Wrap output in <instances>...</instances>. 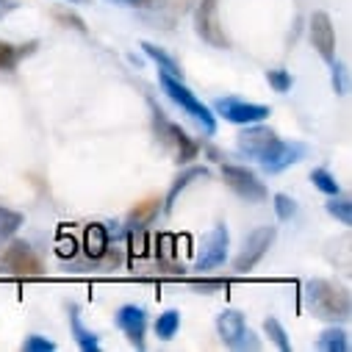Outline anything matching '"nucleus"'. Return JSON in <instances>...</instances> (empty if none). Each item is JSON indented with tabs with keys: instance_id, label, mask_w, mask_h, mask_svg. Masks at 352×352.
Returning <instances> with one entry per match:
<instances>
[{
	"instance_id": "obj_3",
	"label": "nucleus",
	"mask_w": 352,
	"mask_h": 352,
	"mask_svg": "<svg viewBox=\"0 0 352 352\" xmlns=\"http://www.w3.org/2000/svg\"><path fill=\"white\" fill-rule=\"evenodd\" d=\"M153 125H155V133H158L161 144L175 153V161H178V164H192V161L200 155V144H197L181 125L169 122V120L164 117V111H161L155 103H153Z\"/></svg>"
},
{
	"instance_id": "obj_29",
	"label": "nucleus",
	"mask_w": 352,
	"mask_h": 352,
	"mask_svg": "<svg viewBox=\"0 0 352 352\" xmlns=\"http://www.w3.org/2000/svg\"><path fill=\"white\" fill-rule=\"evenodd\" d=\"M23 349L25 352H56V341H50V338H45V336H28L25 341H23Z\"/></svg>"
},
{
	"instance_id": "obj_34",
	"label": "nucleus",
	"mask_w": 352,
	"mask_h": 352,
	"mask_svg": "<svg viewBox=\"0 0 352 352\" xmlns=\"http://www.w3.org/2000/svg\"><path fill=\"white\" fill-rule=\"evenodd\" d=\"M330 69H333V89H336V95H346V80H344V67H341L338 61H333V64H330Z\"/></svg>"
},
{
	"instance_id": "obj_21",
	"label": "nucleus",
	"mask_w": 352,
	"mask_h": 352,
	"mask_svg": "<svg viewBox=\"0 0 352 352\" xmlns=\"http://www.w3.org/2000/svg\"><path fill=\"white\" fill-rule=\"evenodd\" d=\"M155 336L161 338V341H169L175 333L181 330V314L178 311H164V314H158V319H155Z\"/></svg>"
},
{
	"instance_id": "obj_30",
	"label": "nucleus",
	"mask_w": 352,
	"mask_h": 352,
	"mask_svg": "<svg viewBox=\"0 0 352 352\" xmlns=\"http://www.w3.org/2000/svg\"><path fill=\"white\" fill-rule=\"evenodd\" d=\"M20 64V56H17V47L0 39V69H14Z\"/></svg>"
},
{
	"instance_id": "obj_9",
	"label": "nucleus",
	"mask_w": 352,
	"mask_h": 352,
	"mask_svg": "<svg viewBox=\"0 0 352 352\" xmlns=\"http://www.w3.org/2000/svg\"><path fill=\"white\" fill-rule=\"evenodd\" d=\"M278 142V133L270 128V125H261V122H252V125H244L236 136V147L241 155L252 158V161H261L267 155Z\"/></svg>"
},
{
	"instance_id": "obj_12",
	"label": "nucleus",
	"mask_w": 352,
	"mask_h": 352,
	"mask_svg": "<svg viewBox=\"0 0 352 352\" xmlns=\"http://www.w3.org/2000/svg\"><path fill=\"white\" fill-rule=\"evenodd\" d=\"M114 324L125 333V338L131 341V346L136 349H144L147 341V311L142 305H120L117 314H114Z\"/></svg>"
},
{
	"instance_id": "obj_37",
	"label": "nucleus",
	"mask_w": 352,
	"mask_h": 352,
	"mask_svg": "<svg viewBox=\"0 0 352 352\" xmlns=\"http://www.w3.org/2000/svg\"><path fill=\"white\" fill-rule=\"evenodd\" d=\"M14 9H20L17 0H0V20H3L6 14H12Z\"/></svg>"
},
{
	"instance_id": "obj_7",
	"label": "nucleus",
	"mask_w": 352,
	"mask_h": 352,
	"mask_svg": "<svg viewBox=\"0 0 352 352\" xmlns=\"http://www.w3.org/2000/svg\"><path fill=\"white\" fill-rule=\"evenodd\" d=\"M195 31L211 47H219V50L230 47V39H228V34H225V28L219 23V0H197Z\"/></svg>"
},
{
	"instance_id": "obj_11",
	"label": "nucleus",
	"mask_w": 352,
	"mask_h": 352,
	"mask_svg": "<svg viewBox=\"0 0 352 352\" xmlns=\"http://www.w3.org/2000/svg\"><path fill=\"white\" fill-rule=\"evenodd\" d=\"M305 155H308V144L305 142H283V139H278L275 147L263 155L258 164H261V169L267 175H278V172L289 169L292 164H300Z\"/></svg>"
},
{
	"instance_id": "obj_19",
	"label": "nucleus",
	"mask_w": 352,
	"mask_h": 352,
	"mask_svg": "<svg viewBox=\"0 0 352 352\" xmlns=\"http://www.w3.org/2000/svg\"><path fill=\"white\" fill-rule=\"evenodd\" d=\"M319 352H349V336L341 327H327L322 330L319 341H316Z\"/></svg>"
},
{
	"instance_id": "obj_27",
	"label": "nucleus",
	"mask_w": 352,
	"mask_h": 352,
	"mask_svg": "<svg viewBox=\"0 0 352 352\" xmlns=\"http://www.w3.org/2000/svg\"><path fill=\"white\" fill-rule=\"evenodd\" d=\"M53 20L61 23V25H67V28H75V31H80V34L89 31V28H86V23H83V17H78V14L69 12V9H53Z\"/></svg>"
},
{
	"instance_id": "obj_5",
	"label": "nucleus",
	"mask_w": 352,
	"mask_h": 352,
	"mask_svg": "<svg viewBox=\"0 0 352 352\" xmlns=\"http://www.w3.org/2000/svg\"><path fill=\"white\" fill-rule=\"evenodd\" d=\"M275 236H278V230H275V225H263V228H255L247 239H244V247H241V252L233 258V270L239 272V275H247V272H252L258 263H261V258L270 252V247L275 244Z\"/></svg>"
},
{
	"instance_id": "obj_36",
	"label": "nucleus",
	"mask_w": 352,
	"mask_h": 352,
	"mask_svg": "<svg viewBox=\"0 0 352 352\" xmlns=\"http://www.w3.org/2000/svg\"><path fill=\"white\" fill-rule=\"evenodd\" d=\"M120 6H131V9H150L155 6V0H114Z\"/></svg>"
},
{
	"instance_id": "obj_32",
	"label": "nucleus",
	"mask_w": 352,
	"mask_h": 352,
	"mask_svg": "<svg viewBox=\"0 0 352 352\" xmlns=\"http://www.w3.org/2000/svg\"><path fill=\"white\" fill-rule=\"evenodd\" d=\"M75 252H78V241L72 236H61L56 244V255L58 258H75Z\"/></svg>"
},
{
	"instance_id": "obj_40",
	"label": "nucleus",
	"mask_w": 352,
	"mask_h": 352,
	"mask_svg": "<svg viewBox=\"0 0 352 352\" xmlns=\"http://www.w3.org/2000/svg\"><path fill=\"white\" fill-rule=\"evenodd\" d=\"M67 3H89V0H67Z\"/></svg>"
},
{
	"instance_id": "obj_8",
	"label": "nucleus",
	"mask_w": 352,
	"mask_h": 352,
	"mask_svg": "<svg viewBox=\"0 0 352 352\" xmlns=\"http://www.w3.org/2000/svg\"><path fill=\"white\" fill-rule=\"evenodd\" d=\"M214 114H219L225 122H233V125H252V122H263L272 109L263 106V103H250V100H241V98H219L211 109Z\"/></svg>"
},
{
	"instance_id": "obj_10",
	"label": "nucleus",
	"mask_w": 352,
	"mask_h": 352,
	"mask_svg": "<svg viewBox=\"0 0 352 352\" xmlns=\"http://www.w3.org/2000/svg\"><path fill=\"white\" fill-rule=\"evenodd\" d=\"M228 247H230V233L225 225H214V230L206 236V244L195 261V270L200 272H208V270H217L228 261Z\"/></svg>"
},
{
	"instance_id": "obj_6",
	"label": "nucleus",
	"mask_w": 352,
	"mask_h": 352,
	"mask_svg": "<svg viewBox=\"0 0 352 352\" xmlns=\"http://www.w3.org/2000/svg\"><path fill=\"white\" fill-rule=\"evenodd\" d=\"M222 181L230 186V192L247 203H263L270 197L267 186L263 181H258V175L247 166H239V164H225L222 161Z\"/></svg>"
},
{
	"instance_id": "obj_33",
	"label": "nucleus",
	"mask_w": 352,
	"mask_h": 352,
	"mask_svg": "<svg viewBox=\"0 0 352 352\" xmlns=\"http://www.w3.org/2000/svg\"><path fill=\"white\" fill-rule=\"evenodd\" d=\"M236 349L239 352H244V349H250V352H255V349H261V338L247 327L244 333H241V338H239V344H236Z\"/></svg>"
},
{
	"instance_id": "obj_23",
	"label": "nucleus",
	"mask_w": 352,
	"mask_h": 352,
	"mask_svg": "<svg viewBox=\"0 0 352 352\" xmlns=\"http://www.w3.org/2000/svg\"><path fill=\"white\" fill-rule=\"evenodd\" d=\"M25 217L20 211H12L6 206H0V239H12L20 228H23Z\"/></svg>"
},
{
	"instance_id": "obj_1",
	"label": "nucleus",
	"mask_w": 352,
	"mask_h": 352,
	"mask_svg": "<svg viewBox=\"0 0 352 352\" xmlns=\"http://www.w3.org/2000/svg\"><path fill=\"white\" fill-rule=\"evenodd\" d=\"M305 300H308V308L314 311V316H319V319H327V322L349 319V311H352L349 294H346V289H341L330 280H322V278L308 280Z\"/></svg>"
},
{
	"instance_id": "obj_25",
	"label": "nucleus",
	"mask_w": 352,
	"mask_h": 352,
	"mask_svg": "<svg viewBox=\"0 0 352 352\" xmlns=\"http://www.w3.org/2000/svg\"><path fill=\"white\" fill-rule=\"evenodd\" d=\"M327 208V214L333 217V219H338L341 225H352V200H344V197H330V203L324 206Z\"/></svg>"
},
{
	"instance_id": "obj_4",
	"label": "nucleus",
	"mask_w": 352,
	"mask_h": 352,
	"mask_svg": "<svg viewBox=\"0 0 352 352\" xmlns=\"http://www.w3.org/2000/svg\"><path fill=\"white\" fill-rule=\"evenodd\" d=\"M0 272H9L17 278H36L42 275V258L34 252L28 241L12 239L0 252Z\"/></svg>"
},
{
	"instance_id": "obj_35",
	"label": "nucleus",
	"mask_w": 352,
	"mask_h": 352,
	"mask_svg": "<svg viewBox=\"0 0 352 352\" xmlns=\"http://www.w3.org/2000/svg\"><path fill=\"white\" fill-rule=\"evenodd\" d=\"M192 286L200 289V292H206V294H211V292H222V289H228V280H195Z\"/></svg>"
},
{
	"instance_id": "obj_13",
	"label": "nucleus",
	"mask_w": 352,
	"mask_h": 352,
	"mask_svg": "<svg viewBox=\"0 0 352 352\" xmlns=\"http://www.w3.org/2000/svg\"><path fill=\"white\" fill-rule=\"evenodd\" d=\"M311 42L316 47V53L322 56V61L333 64L336 61V31H333V20L327 12H314L311 14Z\"/></svg>"
},
{
	"instance_id": "obj_2",
	"label": "nucleus",
	"mask_w": 352,
	"mask_h": 352,
	"mask_svg": "<svg viewBox=\"0 0 352 352\" xmlns=\"http://www.w3.org/2000/svg\"><path fill=\"white\" fill-rule=\"evenodd\" d=\"M158 83H161V89L166 92V98H169L172 103H178L208 136L217 133V114H214L203 100H197V95L184 83V78H172V75H166V72H158Z\"/></svg>"
},
{
	"instance_id": "obj_18",
	"label": "nucleus",
	"mask_w": 352,
	"mask_h": 352,
	"mask_svg": "<svg viewBox=\"0 0 352 352\" xmlns=\"http://www.w3.org/2000/svg\"><path fill=\"white\" fill-rule=\"evenodd\" d=\"M142 50H144V56L147 58H153L155 61V67H158V72H166V75H172V78H184V69H181V64L175 61L164 47H158V45H153V42H142L139 45Z\"/></svg>"
},
{
	"instance_id": "obj_24",
	"label": "nucleus",
	"mask_w": 352,
	"mask_h": 352,
	"mask_svg": "<svg viewBox=\"0 0 352 352\" xmlns=\"http://www.w3.org/2000/svg\"><path fill=\"white\" fill-rule=\"evenodd\" d=\"M311 184H314L322 195H327V197H336V195L341 192L338 181L333 178V175H330L324 166H319V169H314V172H311Z\"/></svg>"
},
{
	"instance_id": "obj_26",
	"label": "nucleus",
	"mask_w": 352,
	"mask_h": 352,
	"mask_svg": "<svg viewBox=\"0 0 352 352\" xmlns=\"http://www.w3.org/2000/svg\"><path fill=\"white\" fill-rule=\"evenodd\" d=\"M267 80H270L272 89L280 92V95L292 92V86H294V78H292V72H286V69H270V72H267Z\"/></svg>"
},
{
	"instance_id": "obj_15",
	"label": "nucleus",
	"mask_w": 352,
	"mask_h": 352,
	"mask_svg": "<svg viewBox=\"0 0 352 352\" xmlns=\"http://www.w3.org/2000/svg\"><path fill=\"white\" fill-rule=\"evenodd\" d=\"M208 166H186L178 178L172 181V186H169V192H166V200H164V211L169 214L172 208H175V203H178V197H181V192L192 184V181H200V178H208Z\"/></svg>"
},
{
	"instance_id": "obj_17",
	"label": "nucleus",
	"mask_w": 352,
	"mask_h": 352,
	"mask_svg": "<svg viewBox=\"0 0 352 352\" xmlns=\"http://www.w3.org/2000/svg\"><path fill=\"white\" fill-rule=\"evenodd\" d=\"M69 327H72V336H75V341L83 352H100V338H98V333H92L80 322L78 305H69Z\"/></svg>"
},
{
	"instance_id": "obj_22",
	"label": "nucleus",
	"mask_w": 352,
	"mask_h": 352,
	"mask_svg": "<svg viewBox=\"0 0 352 352\" xmlns=\"http://www.w3.org/2000/svg\"><path fill=\"white\" fill-rule=\"evenodd\" d=\"M158 211H161V200H155V197H150V200H144V203H139L133 211H131V217H128V222L136 228H142V225H147V222H153L155 217H158Z\"/></svg>"
},
{
	"instance_id": "obj_16",
	"label": "nucleus",
	"mask_w": 352,
	"mask_h": 352,
	"mask_svg": "<svg viewBox=\"0 0 352 352\" xmlns=\"http://www.w3.org/2000/svg\"><path fill=\"white\" fill-rule=\"evenodd\" d=\"M109 247H111L109 244V230L103 225L95 222V225L86 228V233H83V252H86V258H89V261H100Z\"/></svg>"
},
{
	"instance_id": "obj_20",
	"label": "nucleus",
	"mask_w": 352,
	"mask_h": 352,
	"mask_svg": "<svg viewBox=\"0 0 352 352\" xmlns=\"http://www.w3.org/2000/svg\"><path fill=\"white\" fill-rule=\"evenodd\" d=\"M263 333L270 336V341H272L280 352H292V338H289L286 327H283L275 316H267V319H263Z\"/></svg>"
},
{
	"instance_id": "obj_39",
	"label": "nucleus",
	"mask_w": 352,
	"mask_h": 352,
	"mask_svg": "<svg viewBox=\"0 0 352 352\" xmlns=\"http://www.w3.org/2000/svg\"><path fill=\"white\" fill-rule=\"evenodd\" d=\"M192 3V0H175V6H178V9H186Z\"/></svg>"
},
{
	"instance_id": "obj_14",
	"label": "nucleus",
	"mask_w": 352,
	"mask_h": 352,
	"mask_svg": "<svg viewBox=\"0 0 352 352\" xmlns=\"http://www.w3.org/2000/svg\"><path fill=\"white\" fill-rule=\"evenodd\" d=\"M244 330H247V322H244V314H241V311L225 308V311L217 316V333H219V338L225 341V346L236 349V344H239V338H241Z\"/></svg>"
},
{
	"instance_id": "obj_38",
	"label": "nucleus",
	"mask_w": 352,
	"mask_h": 352,
	"mask_svg": "<svg viewBox=\"0 0 352 352\" xmlns=\"http://www.w3.org/2000/svg\"><path fill=\"white\" fill-rule=\"evenodd\" d=\"M39 47V42H28V45H23V47H17V56H20V61L25 58V56H31L34 50Z\"/></svg>"
},
{
	"instance_id": "obj_31",
	"label": "nucleus",
	"mask_w": 352,
	"mask_h": 352,
	"mask_svg": "<svg viewBox=\"0 0 352 352\" xmlns=\"http://www.w3.org/2000/svg\"><path fill=\"white\" fill-rule=\"evenodd\" d=\"M175 258V236L172 233H158V261H169Z\"/></svg>"
},
{
	"instance_id": "obj_28",
	"label": "nucleus",
	"mask_w": 352,
	"mask_h": 352,
	"mask_svg": "<svg viewBox=\"0 0 352 352\" xmlns=\"http://www.w3.org/2000/svg\"><path fill=\"white\" fill-rule=\"evenodd\" d=\"M275 214H278V219L280 222H289L294 214H297V203L289 197V195H275Z\"/></svg>"
}]
</instances>
